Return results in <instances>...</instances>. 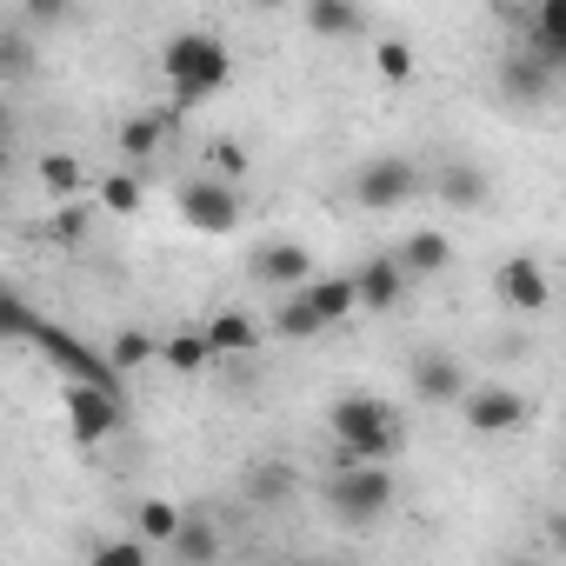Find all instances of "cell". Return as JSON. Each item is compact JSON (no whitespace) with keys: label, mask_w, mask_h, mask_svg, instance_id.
I'll use <instances>...</instances> for the list:
<instances>
[{"label":"cell","mask_w":566,"mask_h":566,"mask_svg":"<svg viewBox=\"0 0 566 566\" xmlns=\"http://www.w3.org/2000/svg\"><path fill=\"white\" fill-rule=\"evenodd\" d=\"M253 8H280V0H253Z\"/></svg>","instance_id":"cell-36"},{"label":"cell","mask_w":566,"mask_h":566,"mask_svg":"<svg viewBox=\"0 0 566 566\" xmlns=\"http://www.w3.org/2000/svg\"><path fill=\"white\" fill-rule=\"evenodd\" d=\"M94 200H101L107 213L134 220V213H140V200H147V180H140V174H107V180L94 187Z\"/></svg>","instance_id":"cell-25"},{"label":"cell","mask_w":566,"mask_h":566,"mask_svg":"<svg viewBox=\"0 0 566 566\" xmlns=\"http://www.w3.org/2000/svg\"><path fill=\"white\" fill-rule=\"evenodd\" d=\"M200 334H207L213 360H240V354H253V347H260V321H253L247 307H220Z\"/></svg>","instance_id":"cell-15"},{"label":"cell","mask_w":566,"mask_h":566,"mask_svg":"<svg viewBox=\"0 0 566 566\" xmlns=\"http://www.w3.org/2000/svg\"><path fill=\"white\" fill-rule=\"evenodd\" d=\"M127 400H120V387H87V380H67V433L81 440V447H101L107 433H120V413Z\"/></svg>","instance_id":"cell-7"},{"label":"cell","mask_w":566,"mask_h":566,"mask_svg":"<svg viewBox=\"0 0 566 566\" xmlns=\"http://www.w3.org/2000/svg\"><path fill=\"white\" fill-rule=\"evenodd\" d=\"M307 34H321V41H354V34H367L360 0H307Z\"/></svg>","instance_id":"cell-18"},{"label":"cell","mask_w":566,"mask_h":566,"mask_svg":"<svg viewBox=\"0 0 566 566\" xmlns=\"http://www.w3.org/2000/svg\"><path fill=\"white\" fill-rule=\"evenodd\" d=\"M354 280V307L360 314H394L400 301H407V273H400V260L394 253H380V260H367L360 273H347Z\"/></svg>","instance_id":"cell-11"},{"label":"cell","mask_w":566,"mask_h":566,"mask_svg":"<svg viewBox=\"0 0 566 566\" xmlns=\"http://www.w3.org/2000/svg\"><path fill=\"white\" fill-rule=\"evenodd\" d=\"M301 294H307V307H314L327 327L354 314V280H347V273H327V280H301Z\"/></svg>","instance_id":"cell-21"},{"label":"cell","mask_w":566,"mask_h":566,"mask_svg":"<svg viewBox=\"0 0 566 566\" xmlns=\"http://www.w3.org/2000/svg\"><path fill=\"white\" fill-rule=\"evenodd\" d=\"M54 240H81V207H74V213H61V220H54Z\"/></svg>","instance_id":"cell-35"},{"label":"cell","mask_w":566,"mask_h":566,"mask_svg":"<svg viewBox=\"0 0 566 566\" xmlns=\"http://www.w3.org/2000/svg\"><path fill=\"white\" fill-rule=\"evenodd\" d=\"M160 74H167V87H174V107H200V101H213V94L233 81V54L220 48V34L187 28V34H174V41L160 48Z\"/></svg>","instance_id":"cell-2"},{"label":"cell","mask_w":566,"mask_h":566,"mask_svg":"<svg viewBox=\"0 0 566 566\" xmlns=\"http://www.w3.org/2000/svg\"><path fill=\"white\" fill-rule=\"evenodd\" d=\"M154 347H160L154 334H140V327H120V334H114V340H107L101 354H107V367H114V374L127 380V374H140V367L154 360Z\"/></svg>","instance_id":"cell-22"},{"label":"cell","mask_w":566,"mask_h":566,"mask_svg":"<svg viewBox=\"0 0 566 566\" xmlns=\"http://www.w3.org/2000/svg\"><path fill=\"white\" fill-rule=\"evenodd\" d=\"M240 493H247L253 506H280V500H294V493H301V480H294L287 460H253L247 480H240Z\"/></svg>","instance_id":"cell-19"},{"label":"cell","mask_w":566,"mask_h":566,"mask_svg":"<svg viewBox=\"0 0 566 566\" xmlns=\"http://www.w3.org/2000/svg\"><path fill=\"white\" fill-rule=\"evenodd\" d=\"M273 327L287 334V340H314V334H327V321H321V314L307 307V294H301V287H287V301H280Z\"/></svg>","instance_id":"cell-26"},{"label":"cell","mask_w":566,"mask_h":566,"mask_svg":"<svg viewBox=\"0 0 566 566\" xmlns=\"http://www.w3.org/2000/svg\"><path fill=\"white\" fill-rule=\"evenodd\" d=\"M327 427H334V467H347V460H387V453L407 447L400 413H394L387 400H374V394L334 400V407H327Z\"/></svg>","instance_id":"cell-1"},{"label":"cell","mask_w":566,"mask_h":566,"mask_svg":"<svg viewBox=\"0 0 566 566\" xmlns=\"http://www.w3.org/2000/svg\"><path fill=\"white\" fill-rule=\"evenodd\" d=\"M48 314L34 307V301H21L8 280H0V340H34V327H41Z\"/></svg>","instance_id":"cell-23"},{"label":"cell","mask_w":566,"mask_h":566,"mask_svg":"<svg viewBox=\"0 0 566 566\" xmlns=\"http://www.w3.org/2000/svg\"><path fill=\"white\" fill-rule=\"evenodd\" d=\"M493 301H500L506 314H546V301H553V287H546V266H539L533 253H513V260H500V266H493Z\"/></svg>","instance_id":"cell-9"},{"label":"cell","mask_w":566,"mask_h":566,"mask_svg":"<svg viewBox=\"0 0 566 566\" xmlns=\"http://www.w3.org/2000/svg\"><path fill=\"white\" fill-rule=\"evenodd\" d=\"M180 220L193 233H233L240 227V187L220 180V174H193L180 187Z\"/></svg>","instance_id":"cell-6"},{"label":"cell","mask_w":566,"mask_h":566,"mask_svg":"<svg viewBox=\"0 0 566 566\" xmlns=\"http://www.w3.org/2000/svg\"><path fill=\"white\" fill-rule=\"evenodd\" d=\"M394 260H400V273H407V280H427V273H440V266L453 260V240H447L440 227H420V233H407V240H400V253H394Z\"/></svg>","instance_id":"cell-17"},{"label":"cell","mask_w":566,"mask_h":566,"mask_svg":"<svg viewBox=\"0 0 566 566\" xmlns=\"http://www.w3.org/2000/svg\"><path fill=\"white\" fill-rule=\"evenodd\" d=\"M87 559H94V566H147V539H140V533H134V539H101Z\"/></svg>","instance_id":"cell-31"},{"label":"cell","mask_w":566,"mask_h":566,"mask_svg":"<svg viewBox=\"0 0 566 566\" xmlns=\"http://www.w3.org/2000/svg\"><path fill=\"white\" fill-rule=\"evenodd\" d=\"M41 67V54H34V34H21V28H0V81H28Z\"/></svg>","instance_id":"cell-27"},{"label":"cell","mask_w":566,"mask_h":566,"mask_svg":"<svg viewBox=\"0 0 566 566\" xmlns=\"http://www.w3.org/2000/svg\"><path fill=\"white\" fill-rule=\"evenodd\" d=\"M413 67H420V61H413V48H407L400 34H380V41H374V74H380L387 87H407Z\"/></svg>","instance_id":"cell-24"},{"label":"cell","mask_w":566,"mask_h":566,"mask_svg":"<svg viewBox=\"0 0 566 566\" xmlns=\"http://www.w3.org/2000/svg\"><path fill=\"white\" fill-rule=\"evenodd\" d=\"M453 407H460V420H467L473 433H520V427L533 420V400L513 394V387H467Z\"/></svg>","instance_id":"cell-8"},{"label":"cell","mask_w":566,"mask_h":566,"mask_svg":"<svg viewBox=\"0 0 566 566\" xmlns=\"http://www.w3.org/2000/svg\"><path fill=\"white\" fill-rule=\"evenodd\" d=\"M440 200H447V207H467V213L486 207V174H480V167H447V174H440Z\"/></svg>","instance_id":"cell-29"},{"label":"cell","mask_w":566,"mask_h":566,"mask_svg":"<svg viewBox=\"0 0 566 566\" xmlns=\"http://www.w3.org/2000/svg\"><path fill=\"white\" fill-rule=\"evenodd\" d=\"M420 167L407 160V154H380V160H367L360 174H354V200L367 207V213H394V207H407V200H420Z\"/></svg>","instance_id":"cell-4"},{"label":"cell","mask_w":566,"mask_h":566,"mask_svg":"<svg viewBox=\"0 0 566 566\" xmlns=\"http://www.w3.org/2000/svg\"><path fill=\"white\" fill-rule=\"evenodd\" d=\"M327 506H334V520H347V526H374V520L394 506V473H387L380 460H347V467H334V480H327Z\"/></svg>","instance_id":"cell-3"},{"label":"cell","mask_w":566,"mask_h":566,"mask_svg":"<svg viewBox=\"0 0 566 566\" xmlns=\"http://www.w3.org/2000/svg\"><path fill=\"white\" fill-rule=\"evenodd\" d=\"M34 354H48L67 380H87V387H120V374L107 367V354L101 347H87L81 334H67V327H54V321H41L34 327V340H28Z\"/></svg>","instance_id":"cell-5"},{"label":"cell","mask_w":566,"mask_h":566,"mask_svg":"<svg viewBox=\"0 0 566 566\" xmlns=\"http://www.w3.org/2000/svg\"><path fill=\"white\" fill-rule=\"evenodd\" d=\"M34 174H41V187H48L54 200H74V193L87 187V174H81V160H74V154H41V167H34Z\"/></svg>","instance_id":"cell-28"},{"label":"cell","mask_w":566,"mask_h":566,"mask_svg":"<svg viewBox=\"0 0 566 566\" xmlns=\"http://www.w3.org/2000/svg\"><path fill=\"white\" fill-rule=\"evenodd\" d=\"M207 160H213V174H220V180H233V187H240V180H247V167H253V160H247V147H233V140H213V147H207Z\"/></svg>","instance_id":"cell-32"},{"label":"cell","mask_w":566,"mask_h":566,"mask_svg":"<svg viewBox=\"0 0 566 566\" xmlns=\"http://www.w3.org/2000/svg\"><path fill=\"white\" fill-rule=\"evenodd\" d=\"M247 266H253L260 287H273V294H287V287H301V280H314V253L301 240H266V247H253Z\"/></svg>","instance_id":"cell-10"},{"label":"cell","mask_w":566,"mask_h":566,"mask_svg":"<svg viewBox=\"0 0 566 566\" xmlns=\"http://www.w3.org/2000/svg\"><path fill=\"white\" fill-rule=\"evenodd\" d=\"M8 154H14V107L0 94V174H8Z\"/></svg>","instance_id":"cell-34"},{"label":"cell","mask_w":566,"mask_h":566,"mask_svg":"<svg viewBox=\"0 0 566 566\" xmlns=\"http://www.w3.org/2000/svg\"><path fill=\"white\" fill-rule=\"evenodd\" d=\"M553 81H559V74H553L539 54H526V48L500 61V87H506V101H520V107H546V101H553Z\"/></svg>","instance_id":"cell-12"},{"label":"cell","mask_w":566,"mask_h":566,"mask_svg":"<svg viewBox=\"0 0 566 566\" xmlns=\"http://www.w3.org/2000/svg\"><path fill=\"white\" fill-rule=\"evenodd\" d=\"M154 360H160L167 374H207V367H213V347H207L200 327H187V334H167V340L154 347Z\"/></svg>","instance_id":"cell-20"},{"label":"cell","mask_w":566,"mask_h":566,"mask_svg":"<svg viewBox=\"0 0 566 566\" xmlns=\"http://www.w3.org/2000/svg\"><path fill=\"white\" fill-rule=\"evenodd\" d=\"M413 394H420L427 407H453V400L467 394V374H460V360H453V354H440V347L413 354Z\"/></svg>","instance_id":"cell-13"},{"label":"cell","mask_w":566,"mask_h":566,"mask_svg":"<svg viewBox=\"0 0 566 566\" xmlns=\"http://www.w3.org/2000/svg\"><path fill=\"white\" fill-rule=\"evenodd\" d=\"M167 553L187 559V566H213V559H220V526H213L207 513H187V506H180V526L167 533Z\"/></svg>","instance_id":"cell-16"},{"label":"cell","mask_w":566,"mask_h":566,"mask_svg":"<svg viewBox=\"0 0 566 566\" xmlns=\"http://www.w3.org/2000/svg\"><path fill=\"white\" fill-rule=\"evenodd\" d=\"M174 526H180V506L160 500V493H147V500H140V539H147V546H167Z\"/></svg>","instance_id":"cell-30"},{"label":"cell","mask_w":566,"mask_h":566,"mask_svg":"<svg viewBox=\"0 0 566 566\" xmlns=\"http://www.w3.org/2000/svg\"><path fill=\"white\" fill-rule=\"evenodd\" d=\"M180 120H187V107H160V114H134V120H120V134H114V147H120L127 160H154V154H160V134H180Z\"/></svg>","instance_id":"cell-14"},{"label":"cell","mask_w":566,"mask_h":566,"mask_svg":"<svg viewBox=\"0 0 566 566\" xmlns=\"http://www.w3.org/2000/svg\"><path fill=\"white\" fill-rule=\"evenodd\" d=\"M14 8H21V14H28L34 28H54V21L67 14V0H14Z\"/></svg>","instance_id":"cell-33"}]
</instances>
